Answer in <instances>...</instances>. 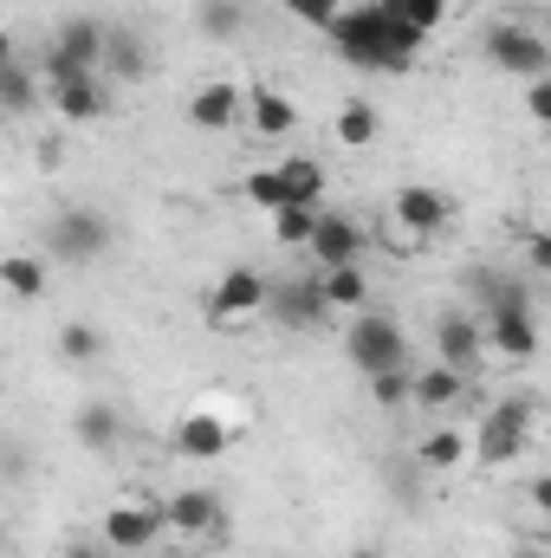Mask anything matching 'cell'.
<instances>
[{
    "instance_id": "ba28073f",
    "label": "cell",
    "mask_w": 551,
    "mask_h": 558,
    "mask_svg": "<svg viewBox=\"0 0 551 558\" xmlns=\"http://www.w3.org/2000/svg\"><path fill=\"white\" fill-rule=\"evenodd\" d=\"M162 513H169V533L188 539V546H215L228 533V507H221L215 487H182V494L162 500Z\"/></svg>"
},
{
    "instance_id": "2e32d148",
    "label": "cell",
    "mask_w": 551,
    "mask_h": 558,
    "mask_svg": "<svg viewBox=\"0 0 551 558\" xmlns=\"http://www.w3.org/2000/svg\"><path fill=\"white\" fill-rule=\"evenodd\" d=\"M46 98H52V111H59L65 124H98V118L111 111V85H105V72H98V78H78V85H52Z\"/></svg>"
},
{
    "instance_id": "3957f363",
    "label": "cell",
    "mask_w": 551,
    "mask_h": 558,
    "mask_svg": "<svg viewBox=\"0 0 551 558\" xmlns=\"http://www.w3.org/2000/svg\"><path fill=\"white\" fill-rule=\"evenodd\" d=\"M480 52H487L500 72L526 78V85L551 78V39L532 26V20H493V26H487V39H480Z\"/></svg>"
},
{
    "instance_id": "8d00e7d4",
    "label": "cell",
    "mask_w": 551,
    "mask_h": 558,
    "mask_svg": "<svg viewBox=\"0 0 551 558\" xmlns=\"http://www.w3.org/2000/svg\"><path fill=\"white\" fill-rule=\"evenodd\" d=\"M526 494H532V507H539V513H546V520H551V474H539V481H532Z\"/></svg>"
},
{
    "instance_id": "d590c367",
    "label": "cell",
    "mask_w": 551,
    "mask_h": 558,
    "mask_svg": "<svg viewBox=\"0 0 551 558\" xmlns=\"http://www.w3.org/2000/svg\"><path fill=\"white\" fill-rule=\"evenodd\" d=\"M105 553H111L105 539H72V546H65V558H105Z\"/></svg>"
},
{
    "instance_id": "5bb4252c",
    "label": "cell",
    "mask_w": 551,
    "mask_h": 558,
    "mask_svg": "<svg viewBox=\"0 0 551 558\" xmlns=\"http://www.w3.org/2000/svg\"><path fill=\"white\" fill-rule=\"evenodd\" d=\"M188 124L195 131H208V137H221V131H241L247 124V92L241 85H201L195 98H188Z\"/></svg>"
},
{
    "instance_id": "1f68e13d",
    "label": "cell",
    "mask_w": 551,
    "mask_h": 558,
    "mask_svg": "<svg viewBox=\"0 0 551 558\" xmlns=\"http://www.w3.org/2000/svg\"><path fill=\"white\" fill-rule=\"evenodd\" d=\"M292 20H305V26H318V33H331L338 26V13H344V0H279Z\"/></svg>"
},
{
    "instance_id": "7a4b0ae2",
    "label": "cell",
    "mask_w": 551,
    "mask_h": 558,
    "mask_svg": "<svg viewBox=\"0 0 551 558\" xmlns=\"http://www.w3.org/2000/svg\"><path fill=\"white\" fill-rule=\"evenodd\" d=\"M344 357L357 377H383V371H409V331L390 312H357L344 325Z\"/></svg>"
},
{
    "instance_id": "4fadbf2b",
    "label": "cell",
    "mask_w": 551,
    "mask_h": 558,
    "mask_svg": "<svg viewBox=\"0 0 551 558\" xmlns=\"http://www.w3.org/2000/svg\"><path fill=\"white\" fill-rule=\"evenodd\" d=\"M46 46H59L65 59H78L85 72H105V52H111V20H91V13H65L59 26H52V39Z\"/></svg>"
},
{
    "instance_id": "5b68a950",
    "label": "cell",
    "mask_w": 551,
    "mask_h": 558,
    "mask_svg": "<svg viewBox=\"0 0 551 558\" xmlns=\"http://www.w3.org/2000/svg\"><path fill=\"white\" fill-rule=\"evenodd\" d=\"M105 247H111V221H105L98 208H59V215L46 221V254H52L59 267H91Z\"/></svg>"
},
{
    "instance_id": "ac0fdd59",
    "label": "cell",
    "mask_w": 551,
    "mask_h": 558,
    "mask_svg": "<svg viewBox=\"0 0 551 558\" xmlns=\"http://www.w3.org/2000/svg\"><path fill=\"white\" fill-rule=\"evenodd\" d=\"M228 441H234V428L215 416V410H195V416H182V428H175V454L182 461H215V454H228Z\"/></svg>"
},
{
    "instance_id": "52a82bcc",
    "label": "cell",
    "mask_w": 551,
    "mask_h": 558,
    "mask_svg": "<svg viewBox=\"0 0 551 558\" xmlns=\"http://www.w3.org/2000/svg\"><path fill=\"white\" fill-rule=\"evenodd\" d=\"M273 312L285 331H325L338 312H331V299H325V274H292V279H273Z\"/></svg>"
},
{
    "instance_id": "44dd1931",
    "label": "cell",
    "mask_w": 551,
    "mask_h": 558,
    "mask_svg": "<svg viewBox=\"0 0 551 558\" xmlns=\"http://www.w3.org/2000/svg\"><path fill=\"white\" fill-rule=\"evenodd\" d=\"M72 435H78V448H91V454H111V448L124 441V416H118L111 403H85V410L72 416Z\"/></svg>"
},
{
    "instance_id": "f1b7e54d",
    "label": "cell",
    "mask_w": 551,
    "mask_h": 558,
    "mask_svg": "<svg viewBox=\"0 0 551 558\" xmlns=\"http://www.w3.org/2000/svg\"><path fill=\"white\" fill-rule=\"evenodd\" d=\"M377 7H383V13H396L403 26H415L421 39H428V33L448 20V0H377Z\"/></svg>"
},
{
    "instance_id": "6da1fadb",
    "label": "cell",
    "mask_w": 551,
    "mask_h": 558,
    "mask_svg": "<svg viewBox=\"0 0 551 558\" xmlns=\"http://www.w3.org/2000/svg\"><path fill=\"white\" fill-rule=\"evenodd\" d=\"M331 46H338V59L357 65V72H409L415 52H421L428 39H421L415 26H403L396 13H383L377 0H364V7H344V13H338Z\"/></svg>"
},
{
    "instance_id": "f35d334b",
    "label": "cell",
    "mask_w": 551,
    "mask_h": 558,
    "mask_svg": "<svg viewBox=\"0 0 551 558\" xmlns=\"http://www.w3.org/2000/svg\"><path fill=\"white\" fill-rule=\"evenodd\" d=\"M513 558H539V553H513Z\"/></svg>"
},
{
    "instance_id": "4dcf8cb0",
    "label": "cell",
    "mask_w": 551,
    "mask_h": 558,
    "mask_svg": "<svg viewBox=\"0 0 551 558\" xmlns=\"http://www.w3.org/2000/svg\"><path fill=\"white\" fill-rule=\"evenodd\" d=\"M0 98H7V111H13V118H26V111H33V98H39L33 72H26V65H7V72H0Z\"/></svg>"
},
{
    "instance_id": "9a60e30c",
    "label": "cell",
    "mask_w": 551,
    "mask_h": 558,
    "mask_svg": "<svg viewBox=\"0 0 551 558\" xmlns=\"http://www.w3.org/2000/svg\"><path fill=\"white\" fill-rule=\"evenodd\" d=\"M454 221V202L441 195V189H428V182H409L403 195H396V228H409V234H441Z\"/></svg>"
},
{
    "instance_id": "ffe728a7",
    "label": "cell",
    "mask_w": 551,
    "mask_h": 558,
    "mask_svg": "<svg viewBox=\"0 0 551 558\" xmlns=\"http://www.w3.org/2000/svg\"><path fill=\"white\" fill-rule=\"evenodd\" d=\"M467 454H474V435H461V428H428V435L415 441V461H421L428 474H454Z\"/></svg>"
},
{
    "instance_id": "8fae6325",
    "label": "cell",
    "mask_w": 551,
    "mask_h": 558,
    "mask_svg": "<svg viewBox=\"0 0 551 558\" xmlns=\"http://www.w3.org/2000/svg\"><path fill=\"white\" fill-rule=\"evenodd\" d=\"M480 325H487V351H500V357H513V364L539 357V312H532V305L480 312Z\"/></svg>"
},
{
    "instance_id": "d4e9b609",
    "label": "cell",
    "mask_w": 551,
    "mask_h": 558,
    "mask_svg": "<svg viewBox=\"0 0 551 558\" xmlns=\"http://www.w3.org/2000/svg\"><path fill=\"white\" fill-rule=\"evenodd\" d=\"M0 279H7V292H13V299H39V292H46V279H52V267H46L39 254H7Z\"/></svg>"
},
{
    "instance_id": "4316f807",
    "label": "cell",
    "mask_w": 551,
    "mask_h": 558,
    "mask_svg": "<svg viewBox=\"0 0 551 558\" xmlns=\"http://www.w3.org/2000/svg\"><path fill=\"white\" fill-rule=\"evenodd\" d=\"M377 105H364V98H351L344 111H338V143H351V149H364V143H377Z\"/></svg>"
},
{
    "instance_id": "9c48e42d",
    "label": "cell",
    "mask_w": 551,
    "mask_h": 558,
    "mask_svg": "<svg viewBox=\"0 0 551 558\" xmlns=\"http://www.w3.org/2000/svg\"><path fill=\"white\" fill-rule=\"evenodd\" d=\"M162 533H169V513L149 507V500H118V507H105V520H98V539H105L111 553H149Z\"/></svg>"
},
{
    "instance_id": "cb8c5ba5",
    "label": "cell",
    "mask_w": 551,
    "mask_h": 558,
    "mask_svg": "<svg viewBox=\"0 0 551 558\" xmlns=\"http://www.w3.org/2000/svg\"><path fill=\"white\" fill-rule=\"evenodd\" d=\"M241 195L254 202V208H267V215H279V208H292V182H285V169H254L247 182H241Z\"/></svg>"
},
{
    "instance_id": "e0dca14e",
    "label": "cell",
    "mask_w": 551,
    "mask_h": 558,
    "mask_svg": "<svg viewBox=\"0 0 551 558\" xmlns=\"http://www.w3.org/2000/svg\"><path fill=\"white\" fill-rule=\"evenodd\" d=\"M467 390H474V377H461V371H454V364H441V357L415 371V410H434V416H441V410L467 403Z\"/></svg>"
},
{
    "instance_id": "277c9868",
    "label": "cell",
    "mask_w": 551,
    "mask_h": 558,
    "mask_svg": "<svg viewBox=\"0 0 551 558\" xmlns=\"http://www.w3.org/2000/svg\"><path fill=\"white\" fill-rule=\"evenodd\" d=\"M526 441H532V403L526 397H506V403H493L480 416V428H474V461L480 468H513L526 454Z\"/></svg>"
},
{
    "instance_id": "30bf717a",
    "label": "cell",
    "mask_w": 551,
    "mask_h": 558,
    "mask_svg": "<svg viewBox=\"0 0 551 558\" xmlns=\"http://www.w3.org/2000/svg\"><path fill=\"white\" fill-rule=\"evenodd\" d=\"M311 267L318 274H331V267H364V254H370V228L357 221V215H318V234H311Z\"/></svg>"
},
{
    "instance_id": "f546056e",
    "label": "cell",
    "mask_w": 551,
    "mask_h": 558,
    "mask_svg": "<svg viewBox=\"0 0 551 558\" xmlns=\"http://www.w3.org/2000/svg\"><path fill=\"white\" fill-rule=\"evenodd\" d=\"M364 384H370V403H377V410L415 403V371H383V377H364Z\"/></svg>"
},
{
    "instance_id": "d6a6232c",
    "label": "cell",
    "mask_w": 551,
    "mask_h": 558,
    "mask_svg": "<svg viewBox=\"0 0 551 558\" xmlns=\"http://www.w3.org/2000/svg\"><path fill=\"white\" fill-rule=\"evenodd\" d=\"M201 33L234 39V33H241V7H234V0H201Z\"/></svg>"
},
{
    "instance_id": "836d02e7",
    "label": "cell",
    "mask_w": 551,
    "mask_h": 558,
    "mask_svg": "<svg viewBox=\"0 0 551 558\" xmlns=\"http://www.w3.org/2000/svg\"><path fill=\"white\" fill-rule=\"evenodd\" d=\"M526 274L551 279V228H532L526 234Z\"/></svg>"
},
{
    "instance_id": "7402d4cb",
    "label": "cell",
    "mask_w": 551,
    "mask_h": 558,
    "mask_svg": "<svg viewBox=\"0 0 551 558\" xmlns=\"http://www.w3.org/2000/svg\"><path fill=\"white\" fill-rule=\"evenodd\" d=\"M105 72H111V78H124V85H137L143 72H149V46H143L131 26H111V52H105Z\"/></svg>"
},
{
    "instance_id": "d6986e66",
    "label": "cell",
    "mask_w": 551,
    "mask_h": 558,
    "mask_svg": "<svg viewBox=\"0 0 551 558\" xmlns=\"http://www.w3.org/2000/svg\"><path fill=\"white\" fill-rule=\"evenodd\" d=\"M247 124L260 131V137H292V124H298V105L273 92V85H254L247 92Z\"/></svg>"
},
{
    "instance_id": "74e56055",
    "label": "cell",
    "mask_w": 551,
    "mask_h": 558,
    "mask_svg": "<svg viewBox=\"0 0 551 558\" xmlns=\"http://www.w3.org/2000/svg\"><path fill=\"white\" fill-rule=\"evenodd\" d=\"M351 558H383V553H377V546H357V553H351Z\"/></svg>"
},
{
    "instance_id": "7c38bea8",
    "label": "cell",
    "mask_w": 551,
    "mask_h": 558,
    "mask_svg": "<svg viewBox=\"0 0 551 558\" xmlns=\"http://www.w3.org/2000/svg\"><path fill=\"white\" fill-rule=\"evenodd\" d=\"M434 357L454 364L461 377H480V357H487V325L467 318V312H448L434 318Z\"/></svg>"
},
{
    "instance_id": "83f0119b",
    "label": "cell",
    "mask_w": 551,
    "mask_h": 558,
    "mask_svg": "<svg viewBox=\"0 0 551 558\" xmlns=\"http://www.w3.org/2000/svg\"><path fill=\"white\" fill-rule=\"evenodd\" d=\"M318 215H325V208H279V215H273V241H279V247H311Z\"/></svg>"
},
{
    "instance_id": "e575fe53",
    "label": "cell",
    "mask_w": 551,
    "mask_h": 558,
    "mask_svg": "<svg viewBox=\"0 0 551 558\" xmlns=\"http://www.w3.org/2000/svg\"><path fill=\"white\" fill-rule=\"evenodd\" d=\"M526 111H532V124H539V131H551V78L526 85Z\"/></svg>"
},
{
    "instance_id": "8992f818",
    "label": "cell",
    "mask_w": 551,
    "mask_h": 558,
    "mask_svg": "<svg viewBox=\"0 0 551 558\" xmlns=\"http://www.w3.org/2000/svg\"><path fill=\"white\" fill-rule=\"evenodd\" d=\"M267 305H273V274H260V267H228L208 286V318L215 325H247Z\"/></svg>"
},
{
    "instance_id": "603a6c76",
    "label": "cell",
    "mask_w": 551,
    "mask_h": 558,
    "mask_svg": "<svg viewBox=\"0 0 551 558\" xmlns=\"http://www.w3.org/2000/svg\"><path fill=\"white\" fill-rule=\"evenodd\" d=\"M325 299H331V312H370V279H364V267H331L325 274Z\"/></svg>"
},
{
    "instance_id": "484cf974",
    "label": "cell",
    "mask_w": 551,
    "mask_h": 558,
    "mask_svg": "<svg viewBox=\"0 0 551 558\" xmlns=\"http://www.w3.org/2000/svg\"><path fill=\"white\" fill-rule=\"evenodd\" d=\"M59 357H65V364H98V357H105V331L85 325V318H72V325L59 331Z\"/></svg>"
}]
</instances>
